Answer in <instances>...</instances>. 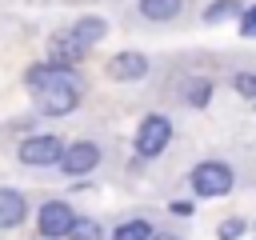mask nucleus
I'll use <instances>...</instances> for the list:
<instances>
[{"instance_id": "nucleus-17", "label": "nucleus", "mask_w": 256, "mask_h": 240, "mask_svg": "<svg viewBox=\"0 0 256 240\" xmlns=\"http://www.w3.org/2000/svg\"><path fill=\"white\" fill-rule=\"evenodd\" d=\"M236 92L240 96H256V72H240L236 76Z\"/></svg>"}, {"instance_id": "nucleus-10", "label": "nucleus", "mask_w": 256, "mask_h": 240, "mask_svg": "<svg viewBox=\"0 0 256 240\" xmlns=\"http://www.w3.org/2000/svg\"><path fill=\"white\" fill-rule=\"evenodd\" d=\"M104 32H108V24H104L100 16H84V20L72 28V36H76V44H80V48H88V44L104 40Z\"/></svg>"}, {"instance_id": "nucleus-12", "label": "nucleus", "mask_w": 256, "mask_h": 240, "mask_svg": "<svg viewBox=\"0 0 256 240\" xmlns=\"http://www.w3.org/2000/svg\"><path fill=\"white\" fill-rule=\"evenodd\" d=\"M240 12V4L236 0H216V4H208L204 8V24H220V20H232Z\"/></svg>"}, {"instance_id": "nucleus-8", "label": "nucleus", "mask_w": 256, "mask_h": 240, "mask_svg": "<svg viewBox=\"0 0 256 240\" xmlns=\"http://www.w3.org/2000/svg\"><path fill=\"white\" fill-rule=\"evenodd\" d=\"M84 56V48L76 44V36L68 32V36H56L52 44H48V64H60V68H72V60H80Z\"/></svg>"}, {"instance_id": "nucleus-18", "label": "nucleus", "mask_w": 256, "mask_h": 240, "mask_svg": "<svg viewBox=\"0 0 256 240\" xmlns=\"http://www.w3.org/2000/svg\"><path fill=\"white\" fill-rule=\"evenodd\" d=\"M240 32H244V36H256V4L240 16Z\"/></svg>"}, {"instance_id": "nucleus-5", "label": "nucleus", "mask_w": 256, "mask_h": 240, "mask_svg": "<svg viewBox=\"0 0 256 240\" xmlns=\"http://www.w3.org/2000/svg\"><path fill=\"white\" fill-rule=\"evenodd\" d=\"M72 228H76V212L64 200H48L40 208V236L60 240V236H72Z\"/></svg>"}, {"instance_id": "nucleus-7", "label": "nucleus", "mask_w": 256, "mask_h": 240, "mask_svg": "<svg viewBox=\"0 0 256 240\" xmlns=\"http://www.w3.org/2000/svg\"><path fill=\"white\" fill-rule=\"evenodd\" d=\"M144 72H148V60L140 52H116L108 60V76L112 80H140Z\"/></svg>"}, {"instance_id": "nucleus-3", "label": "nucleus", "mask_w": 256, "mask_h": 240, "mask_svg": "<svg viewBox=\"0 0 256 240\" xmlns=\"http://www.w3.org/2000/svg\"><path fill=\"white\" fill-rule=\"evenodd\" d=\"M168 140H172V124L164 116H144V124L136 132V152L140 156H160L168 148Z\"/></svg>"}, {"instance_id": "nucleus-15", "label": "nucleus", "mask_w": 256, "mask_h": 240, "mask_svg": "<svg viewBox=\"0 0 256 240\" xmlns=\"http://www.w3.org/2000/svg\"><path fill=\"white\" fill-rule=\"evenodd\" d=\"M216 236H220V240H236V236H244V220H240V216H228V220L216 228Z\"/></svg>"}, {"instance_id": "nucleus-20", "label": "nucleus", "mask_w": 256, "mask_h": 240, "mask_svg": "<svg viewBox=\"0 0 256 240\" xmlns=\"http://www.w3.org/2000/svg\"><path fill=\"white\" fill-rule=\"evenodd\" d=\"M152 240H176V236H168V232H156V236H152Z\"/></svg>"}, {"instance_id": "nucleus-13", "label": "nucleus", "mask_w": 256, "mask_h": 240, "mask_svg": "<svg viewBox=\"0 0 256 240\" xmlns=\"http://www.w3.org/2000/svg\"><path fill=\"white\" fill-rule=\"evenodd\" d=\"M148 236H156V232L148 228V220H128V224H120V228L112 232V240H148Z\"/></svg>"}, {"instance_id": "nucleus-9", "label": "nucleus", "mask_w": 256, "mask_h": 240, "mask_svg": "<svg viewBox=\"0 0 256 240\" xmlns=\"http://www.w3.org/2000/svg\"><path fill=\"white\" fill-rule=\"evenodd\" d=\"M24 220V196L16 188H0V228H16Z\"/></svg>"}, {"instance_id": "nucleus-1", "label": "nucleus", "mask_w": 256, "mask_h": 240, "mask_svg": "<svg viewBox=\"0 0 256 240\" xmlns=\"http://www.w3.org/2000/svg\"><path fill=\"white\" fill-rule=\"evenodd\" d=\"M24 84L36 96L40 112H48V116H68L76 108V100H80V80L72 76V68H60V64H36V68H28Z\"/></svg>"}, {"instance_id": "nucleus-16", "label": "nucleus", "mask_w": 256, "mask_h": 240, "mask_svg": "<svg viewBox=\"0 0 256 240\" xmlns=\"http://www.w3.org/2000/svg\"><path fill=\"white\" fill-rule=\"evenodd\" d=\"M68 240H100V228H96L92 220H76V228H72Z\"/></svg>"}, {"instance_id": "nucleus-6", "label": "nucleus", "mask_w": 256, "mask_h": 240, "mask_svg": "<svg viewBox=\"0 0 256 240\" xmlns=\"http://www.w3.org/2000/svg\"><path fill=\"white\" fill-rule=\"evenodd\" d=\"M96 164H100V148L88 144V140H76L72 148H64V160H60V168H64L68 176H84V172H92Z\"/></svg>"}, {"instance_id": "nucleus-14", "label": "nucleus", "mask_w": 256, "mask_h": 240, "mask_svg": "<svg viewBox=\"0 0 256 240\" xmlns=\"http://www.w3.org/2000/svg\"><path fill=\"white\" fill-rule=\"evenodd\" d=\"M184 96H188V104H192V108H200V104H208L212 84H208V80H192V84L184 88Z\"/></svg>"}, {"instance_id": "nucleus-2", "label": "nucleus", "mask_w": 256, "mask_h": 240, "mask_svg": "<svg viewBox=\"0 0 256 240\" xmlns=\"http://www.w3.org/2000/svg\"><path fill=\"white\" fill-rule=\"evenodd\" d=\"M232 168L228 164H220V160H204V164H196V172H192V188L200 192V196H228L232 192Z\"/></svg>"}, {"instance_id": "nucleus-19", "label": "nucleus", "mask_w": 256, "mask_h": 240, "mask_svg": "<svg viewBox=\"0 0 256 240\" xmlns=\"http://www.w3.org/2000/svg\"><path fill=\"white\" fill-rule=\"evenodd\" d=\"M172 212H180V216H188V212H192V204H188V200H176V204H172Z\"/></svg>"}, {"instance_id": "nucleus-11", "label": "nucleus", "mask_w": 256, "mask_h": 240, "mask_svg": "<svg viewBox=\"0 0 256 240\" xmlns=\"http://www.w3.org/2000/svg\"><path fill=\"white\" fill-rule=\"evenodd\" d=\"M180 8H184V0H140V12L148 20H172Z\"/></svg>"}, {"instance_id": "nucleus-4", "label": "nucleus", "mask_w": 256, "mask_h": 240, "mask_svg": "<svg viewBox=\"0 0 256 240\" xmlns=\"http://www.w3.org/2000/svg\"><path fill=\"white\" fill-rule=\"evenodd\" d=\"M20 160L24 164H36V168L60 164L64 160V144H60V136H28L20 144Z\"/></svg>"}]
</instances>
